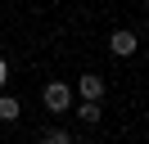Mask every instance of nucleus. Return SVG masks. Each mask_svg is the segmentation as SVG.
<instances>
[{
    "mask_svg": "<svg viewBox=\"0 0 149 144\" xmlns=\"http://www.w3.org/2000/svg\"><path fill=\"white\" fill-rule=\"evenodd\" d=\"M77 117H81L86 126H95V122H100V104H95V99H81V108H77Z\"/></svg>",
    "mask_w": 149,
    "mask_h": 144,
    "instance_id": "5",
    "label": "nucleus"
},
{
    "mask_svg": "<svg viewBox=\"0 0 149 144\" xmlns=\"http://www.w3.org/2000/svg\"><path fill=\"white\" fill-rule=\"evenodd\" d=\"M41 99H45V108H50V113H68V108H72V90H68L63 81H50Z\"/></svg>",
    "mask_w": 149,
    "mask_h": 144,
    "instance_id": "1",
    "label": "nucleus"
},
{
    "mask_svg": "<svg viewBox=\"0 0 149 144\" xmlns=\"http://www.w3.org/2000/svg\"><path fill=\"white\" fill-rule=\"evenodd\" d=\"M77 95H81V99H95V104H100V95H104V77H95V72L77 77Z\"/></svg>",
    "mask_w": 149,
    "mask_h": 144,
    "instance_id": "3",
    "label": "nucleus"
},
{
    "mask_svg": "<svg viewBox=\"0 0 149 144\" xmlns=\"http://www.w3.org/2000/svg\"><path fill=\"white\" fill-rule=\"evenodd\" d=\"M109 50L118 54V59H127V54H136V32H127V27H118V32L109 36Z\"/></svg>",
    "mask_w": 149,
    "mask_h": 144,
    "instance_id": "2",
    "label": "nucleus"
},
{
    "mask_svg": "<svg viewBox=\"0 0 149 144\" xmlns=\"http://www.w3.org/2000/svg\"><path fill=\"white\" fill-rule=\"evenodd\" d=\"M18 113H23L18 99H14V95H0V122H18Z\"/></svg>",
    "mask_w": 149,
    "mask_h": 144,
    "instance_id": "4",
    "label": "nucleus"
},
{
    "mask_svg": "<svg viewBox=\"0 0 149 144\" xmlns=\"http://www.w3.org/2000/svg\"><path fill=\"white\" fill-rule=\"evenodd\" d=\"M72 144H86V140H72Z\"/></svg>",
    "mask_w": 149,
    "mask_h": 144,
    "instance_id": "8",
    "label": "nucleus"
},
{
    "mask_svg": "<svg viewBox=\"0 0 149 144\" xmlns=\"http://www.w3.org/2000/svg\"><path fill=\"white\" fill-rule=\"evenodd\" d=\"M45 144H72V135H68V131H59V126H54V131H45Z\"/></svg>",
    "mask_w": 149,
    "mask_h": 144,
    "instance_id": "6",
    "label": "nucleus"
},
{
    "mask_svg": "<svg viewBox=\"0 0 149 144\" xmlns=\"http://www.w3.org/2000/svg\"><path fill=\"white\" fill-rule=\"evenodd\" d=\"M5 81H9V63L0 59V86H5Z\"/></svg>",
    "mask_w": 149,
    "mask_h": 144,
    "instance_id": "7",
    "label": "nucleus"
}]
</instances>
